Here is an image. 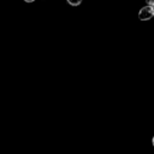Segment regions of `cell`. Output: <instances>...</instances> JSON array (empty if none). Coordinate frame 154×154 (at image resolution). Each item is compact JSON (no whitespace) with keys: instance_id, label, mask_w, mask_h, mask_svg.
<instances>
[{"instance_id":"obj_1","label":"cell","mask_w":154,"mask_h":154,"mask_svg":"<svg viewBox=\"0 0 154 154\" xmlns=\"http://www.w3.org/2000/svg\"><path fill=\"white\" fill-rule=\"evenodd\" d=\"M153 11H152V6H144L140 10V13H138V18L141 20H148L153 17Z\"/></svg>"},{"instance_id":"obj_2","label":"cell","mask_w":154,"mask_h":154,"mask_svg":"<svg viewBox=\"0 0 154 154\" xmlns=\"http://www.w3.org/2000/svg\"><path fill=\"white\" fill-rule=\"evenodd\" d=\"M67 2L70 5H72V6H78V5H81L82 0H67Z\"/></svg>"},{"instance_id":"obj_3","label":"cell","mask_w":154,"mask_h":154,"mask_svg":"<svg viewBox=\"0 0 154 154\" xmlns=\"http://www.w3.org/2000/svg\"><path fill=\"white\" fill-rule=\"evenodd\" d=\"M146 2H147L148 6H153L154 5V0H146Z\"/></svg>"},{"instance_id":"obj_4","label":"cell","mask_w":154,"mask_h":154,"mask_svg":"<svg viewBox=\"0 0 154 154\" xmlns=\"http://www.w3.org/2000/svg\"><path fill=\"white\" fill-rule=\"evenodd\" d=\"M26 2H32V1H35V0H25Z\"/></svg>"},{"instance_id":"obj_5","label":"cell","mask_w":154,"mask_h":154,"mask_svg":"<svg viewBox=\"0 0 154 154\" xmlns=\"http://www.w3.org/2000/svg\"><path fill=\"white\" fill-rule=\"evenodd\" d=\"M152 11H153V14H154V5L152 6Z\"/></svg>"},{"instance_id":"obj_6","label":"cell","mask_w":154,"mask_h":154,"mask_svg":"<svg viewBox=\"0 0 154 154\" xmlns=\"http://www.w3.org/2000/svg\"><path fill=\"white\" fill-rule=\"evenodd\" d=\"M152 143H153V146H154V136H153V138H152Z\"/></svg>"}]
</instances>
